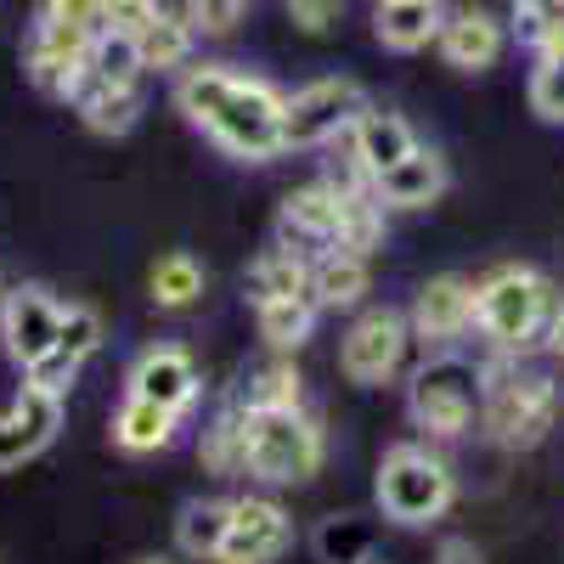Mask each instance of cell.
Returning a JSON list of instances; mask_svg holds the SVG:
<instances>
[{
    "label": "cell",
    "mask_w": 564,
    "mask_h": 564,
    "mask_svg": "<svg viewBox=\"0 0 564 564\" xmlns=\"http://www.w3.org/2000/svg\"><path fill=\"white\" fill-rule=\"evenodd\" d=\"M57 430H63V395L23 384L18 401L0 412V475H12V468L34 463L45 446L57 441Z\"/></svg>",
    "instance_id": "12"
},
{
    "label": "cell",
    "mask_w": 564,
    "mask_h": 564,
    "mask_svg": "<svg viewBox=\"0 0 564 564\" xmlns=\"http://www.w3.org/2000/svg\"><path fill=\"white\" fill-rule=\"evenodd\" d=\"M102 339H108V327H102V311H97V305H63L57 350H63L74 367H85L90 356H97V350H102Z\"/></svg>",
    "instance_id": "33"
},
{
    "label": "cell",
    "mask_w": 564,
    "mask_h": 564,
    "mask_svg": "<svg viewBox=\"0 0 564 564\" xmlns=\"http://www.w3.org/2000/svg\"><path fill=\"white\" fill-rule=\"evenodd\" d=\"M175 108L231 159L265 164L282 153V108H289V97L254 74H238L226 63H198L181 74Z\"/></svg>",
    "instance_id": "1"
},
{
    "label": "cell",
    "mask_w": 564,
    "mask_h": 564,
    "mask_svg": "<svg viewBox=\"0 0 564 564\" xmlns=\"http://www.w3.org/2000/svg\"><path fill=\"white\" fill-rule=\"evenodd\" d=\"M435 564H486V553L468 542V536H446V542L435 547Z\"/></svg>",
    "instance_id": "38"
},
{
    "label": "cell",
    "mask_w": 564,
    "mask_h": 564,
    "mask_svg": "<svg viewBox=\"0 0 564 564\" xmlns=\"http://www.w3.org/2000/svg\"><path fill=\"white\" fill-rule=\"evenodd\" d=\"M513 34L536 57H564V0H513Z\"/></svg>",
    "instance_id": "28"
},
{
    "label": "cell",
    "mask_w": 564,
    "mask_h": 564,
    "mask_svg": "<svg viewBox=\"0 0 564 564\" xmlns=\"http://www.w3.org/2000/svg\"><path fill=\"white\" fill-rule=\"evenodd\" d=\"M339 12H345V0H289V18L305 34H327L339 23Z\"/></svg>",
    "instance_id": "37"
},
{
    "label": "cell",
    "mask_w": 564,
    "mask_h": 564,
    "mask_svg": "<svg viewBox=\"0 0 564 564\" xmlns=\"http://www.w3.org/2000/svg\"><path fill=\"white\" fill-rule=\"evenodd\" d=\"M345 231V193L334 181H311L294 186L276 209V249H294L305 260H316L322 249H334Z\"/></svg>",
    "instance_id": "10"
},
{
    "label": "cell",
    "mask_w": 564,
    "mask_h": 564,
    "mask_svg": "<svg viewBox=\"0 0 564 564\" xmlns=\"http://www.w3.org/2000/svg\"><path fill=\"white\" fill-rule=\"evenodd\" d=\"M547 350L564 361V305H558V316H553V334H547Z\"/></svg>",
    "instance_id": "39"
},
{
    "label": "cell",
    "mask_w": 564,
    "mask_h": 564,
    "mask_svg": "<svg viewBox=\"0 0 564 564\" xmlns=\"http://www.w3.org/2000/svg\"><path fill=\"white\" fill-rule=\"evenodd\" d=\"M372 497H379V513L401 531H423L446 520V508L457 502V480L446 457H435L430 446L401 441L379 457V480H372Z\"/></svg>",
    "instance_id": "4"
},
{
    "label": "cell",
    "mask_w": 564,
    "mask_h": 564,
    "mask_svg": "<svg viewBox=\"0 0 564 564\" xmlns=\"http://www.w3.org/2000/svg\"><path fill=\"white\" fill-rule=\"evenodd\" d=\"M74 113L97 130V135H130L141 119V85H97L85 79L74 85Z\"/></svg>",
    "instance_id": "21"
},
{
    "label": "cell",
    "mask_w": 564,
    "mask_h": 564,
    "mask_svg": "<svg viewBox=\"0 0 564 564\" xmlns=\"http://www.w3.org/2000/svg\"><path fill=\"white\" fill-rule=\"evenodd\" d=\"M141 45L135 34H113L102 29L97 40H90V57H85V79H97V85H141Z\"/></svg>",
    "instance_id": "27"
},
{
    "label": "cell",
    "mask_w": 564,
    "mask_h": 564,
    "mask_svg": "<svg viewBox=\"0 0 564 564\" xmlns=\"http://www.w3.org/2000/svg\"><path fill=\"white\" fill-rule=\"evenodd\" d=\"M294 547V520L271 497H243L231 502V531L215 564H276Z\"/></svg>",
    "instance_id": "13"
},
{
    "label": "cell",
    "mask_w": 564,
    "mask_h": 564,
    "mask_svg": "<svg viewBox=\"0 0 564 564\" xmlns=\"http://www.w3.org/2000/svg\"><path fill=\"white\" fill-rule=\"evenodd\" d=\"M553 417H558V384L547 372L520 367V361L480 372V423L497 446H508V452L542 446Z\"/></svg>",
    "instance_id": "3"
},
{
    "label": "cell",
    "mask_w": 564,
    "mask_h": 564,
    "mask_svg": "<svg viewBox=\"0 0 564 564\" xmlns=\"http://www.w3.org/2000/svg\"><path fill=\"white\" fill-rule=\"evenodd\" d=\"M406 327H412V339H430V345L463 339L468 327H475V282L457 276V271L430 276V282L417 289V300H412Z\"/></svg>",
    "instance_id": "14"
},
{
    "label": "cell",
    "mask_w": 564,
    "mask_h": 564,
    "mask_svg": "<svg viewBox=\"0 0 564 564\" xmlns=\"http://www.w3.org/2000/svg\"><path fill=\"white\" fill-rule=\"evenodd\" d=\"M198 457L209 475H243V406H231L209 423L198 441Z\"/></svg>",
    "instance_id": "30"
},
{
    "label": "cell",
    "mask_w": 564,
    "mask_h": 564,
    "mask_svg": "<svg viewBox=\"0 0 564 564\" xmlns=\"http://www.w3.org/2000/svg\"><path fill=\"white\" fill-rule=\"evenodd\" d=\"M322 423L305 406L249 412L243 406V468L265 486H305L322 468Z\"/></svg>",
    "instance_id": "6"
},
{
    "label": "cell",
    "mask_w": 564,
    "mask_h": 564,
    "mask_svg": "<svg viewBox=\"0 0 564 564\" xmlns=\"http://www.w3.org/2000/svg\"><path fill=\"white\" fill-rule=\"evenodd\" d=\"M300 384L305 379H300L294 361H265L243 390V406L249 412H289V406H300Z\"/></svg>",
    "instance_id": "31"
},
{
    "label": "cell",
    "mask_w": 564,
    "mask_h": 564,
    "mask_svg": "<svg viewBox=\"0 0 564 564\" xmlns=\"http://www.w3.org/2000/svg\"><path fill=\"white\" fill-rule=\"evenodd\" d=\"M446 186H452L446 159L435 148H412L395 170H384L379 181H372V193H379L384 209H430V204H441Z\"/></svg>",
    "instance_id": "16"
},
{
    "label": "cell",
    "mask_w": 564,
    "mask_h": 564,
    "mask_svg": "<svg viewBox=\"0 0 564 564\" xmlns=\"http://www.w3.org/2000/svg\"><path fill=\"white\" fill-rule=\"evenodd\" d=\"M148 289H153V305L159 311H186V305H198V294H204V265L186 254V249H175V254L153 260Z\"/></svg>",
    "instance_id": "26"
},
{
    "label": "cell",
    "mask_w": 564,
    "mask_h": 564,
    "mask_svg": "<svg viewBox=\"0 0 564 564\" xmlns=\"http://www.w3.org/2000/svg\"><path fill=\"white\" fill-rule=\"evenodd\" d=\"M367 90L345 74H327V79H311L305 90H294L289 108H282V153H305V148H322L334 135H350V124L367 113Z\"/></svg>",
    "instance_id": "8"
},
{
    "label": "cell",
    "mask_w": 564,
    "mask_h": 564,
    "mask_svg": "<svg viewBox=\"0 0 564 564\" xmlns=\"http://www.w3.org/2000/svg\"><path fill=\"white\" fill-rule=\"evenodd\" d=\"M406 345H412V327H406V316H395V311H361L350 327H345V339H339V367H345V379L350 384H390L395 379V367H401V356H406Z\"/></svg>",
    "instance_id": "9"
},
{
    "label": "cell",
    "mask_w": 564,
    "mask_h": 564,
    "mask_svg": "<svg viewBox=\"0 0 564 564\" xmlns=\"http://www.w3.org/2000/svg\"><path fill=\"white\" fill-rule=\"evenodd\" d=\"M316 327V300L300 294V300H276V305H260V339L271 350H300Z\"/></svg>",
    "instance_id": "29"
},
{
    "label": "cell",
    "mask_w": 564,
    "mask_h": 564,
    "mask_svg": "<svg viewBox=\"0 0 564 564\" xmlns=\"http://www.w3.org/2000/svg\"><path fill=\"white\" fill-rule=\"evenodd\" d=\"M417 148V135L401 113H384V108H367L356 124H350V159L379 181L384 170H395L406 153Z\"/></svg>",
    "instance_id": "19"
},
{
    "label": "cell",
    "mask_w": 564,
    "mask_h": 564,
    "mask_svg": "<svg viewBox=\"0 0 564 564\" xmlns=\"http://www.w3.org/2000/svg\"><path fill=\"white\" fill-rule=\"evenodd\" d=\"M97 29H113V34H148L159 23V0H85Z\"/></svg>",
    "instance_id": "34"
},
{
    "label": "cell",
    "mask_w": 564,
    "mask_h": 564,
    "mask_svg": "<svg viewBox=\"0 0 564 564\" xmlns=\"http://www.w3.org/2000/svg\"><path fill=\"white\" fill-rule=\"evenodd\" d=\"M367 282H372V260L361 249L334 243V249H322L311 260V300H316V311H350V305H361Z\"/></svg>",
    "instance_id": "18"
},
{
    "label": "cell",
    "mask_w": 564,
    "mask_h": 564,
    "mask_svg": "<svg viewBox=\"0 0 564 564\" xmlns=\"http://www.w3.org/2000/svg\"><path fill=\"white\" fill-rule=\"evenodd\" d=\"M372 542H379V531H372V520H361V513H327L311 536L322 564H367Z\"/></svg>",
    "instance_id": "25"
},
{
    "label": "cell",
    "mask_w": 564,
    "mask_h": 564,
    "mask_svg": "<svg viewBox=\"0 0 564 564\" xmlns=\"http://www.w3.org/2000/svg\"><path fill=\"white\" fill-rule=\"evenodd\" d=\"M531 113L547 124H564V57H536L531 74Z\"/></svg>",
    "instance_id": "35"
},
{
    "label": "cell",
    "mask_w": 564,
    "mask_h": 564,
    "mask_svg": "<svg viewBox=\"0 0 564 564\" xmlns=\"http://www.w3.org/2000/svg\"><path fill=\"white\" fill-rule=\"evenodd\" d=\"M141 564H170V558H141Z\"/></svg>",
    "instance_id": "41"
},
{
    "label": "cell",
    "mask_w": 564,
    "mask_h": 564,
    "mask_svg": "<svg viewBox=\"0 0 564 564\" xmlns=\"http://www.w3.org/2000/svg\"><path fill=\"white\" fill-rule=\"evenodd\" d=\"M7 294H12V289H7V282H0V305H7Z\"/></svg>",
    "instance_id": "40"
},
{
    "label": "cell",
    "mask_w": 564,
    "mask_h": 564,
    "mask_svg": "<svg viewBox=\"0 0 564 564\" xmlns=\"http://www.w3.org/2000/svg\"><path fill=\"white\" fill-rule=\"evenodd\" d=\"M198 361L186 356L181 345H153V350H141L135 356V367H130V395H141V401H153V406H164V412H186L198 401Z\"/></svg>",
    "instance_id": "15"
},
{
    "label": "cell",
    "mask_w": 564,
    "mask_h": 564,
    "mask_svg": "<svg viewBox=\"0 0 564 564\" xmlns=\"http://www.w3.org/2000/svg\"><path fill=\"white\" fill-rule=\"evenodd\" d=\"M441 0H379V12H372V34L390 52H423L430 40H441Z\"/></svg>",
    "instance_id": "20"
},
{
    "label": "cell",
    "mask_w": 564,
    "mask_h": 564,
    "mask_svg": "<svg viewBox=\"0 0 564 564\" xmlns=\"http://www.w3.org/2000/svg\"><path fill=\"white\" fill-rule=\"evenodd\" d=\"M57 327H63V300L45 282H23L0 305V345L23 372L57 350Z\"/></svg>",
    "instance_id": "11"
},
{
    "label": "cell",
    "mask_w": 564,
    "mask_h": 564,
    "mask_svg": "<svg viewBox=\"0 0 564 564\" xmlns=\"http://www.w3.org/2000/svg\"><path fill=\"white\" fill-rule=\"evenodd\" d=\"M175 412L153 406V401H141V395H124V406L113 412V446L119 452H164L175 441Z\"/></svg>",
    "instance_id": "23"
},
{
    "label": "cell",
    "mask_w": 564,
    "mask_h": 564,
    "mask_svg": "<svg viewBox=\"0 0 564 564\" xmlns=\"http://www.w3.org/2000/svg\"><path fill=\"white\" fill-rule=\"evenodd\" d=\"M97 18L85 0H40V12L29 23V45H23V68L29 79L57 102H74V85L85 74L90 40H97Z\"/></svg>",
    "instance_id": "5"
},
{
    "label": "cell",
    "mask_w": 564,
    "mask_h": 564,
    "mask_svg": "<svg viewBox=\"0 0 564 564\" xmlns=\"http://www.w3.org/2000/svg\"><path fill=\"white\" fill-rule=\"evenodd\" d=\"M558 305H564L558 289L536 265H497L486 282H475V327L502 356H525L547 345Z\"/></svg>",
    "instance_id": "2"
},
{
    "label": "cell",
    "mask_w": 564,
    "mask_h": 564,
    "mask_svg": "<svg viewBox=\"0 0 564 564\" xmlns=\"http://www.w3.org/2000/svg\"><path fill=\"white\" fill-rule=\"evenodd\" d=\"M367 564H379V558H367Z\"/></svg>",
    "instance_id": "42"
},
{
    "label": "cell",
    "mask_w": 564,
    "mask_h": 564,
    "mask_svg": "<svg viewBox=\"0 0 564 564\" xmlns=\"http://www.w3.org/2000/svg\"><path fill=\"white\" fill-rule=\"evenodd\" d=\"M441 57L457 68V74H480L502 57V23L486 12V7H457L446 23H441Z\"/></svg>",
    "instance_id": "17"
},
{
    "label": "cell",
    "mask_w": 564,
    "mask_h": 564,
    "mask_svg": "<svg viewBox=\"0 0 564 564\" xmlns=\"http://www.w3.org/2000/svg\"><path fill=\"white\" fill-rule=\"evenodd\" d=\"M135 45H141V68H181L193 57V23L159 12V23L148 34H135Z\"/></svg>",
    "instance_id": "32"
},
{
    "label": "cell",
    "mask_w": 564,
    "mask_h": 564,
    "mask_svg": "<svg viewBox=\"0 0 564 564\" xmlns=\"http://www.w3.org/2000/svg\"><path fill=\"white\" fill-rule=\"evenodd\" d=\"M243 289H249L254 311H260V305H276V300H300V294H311V260L271 243V249L254 254V265L243 271Z\"/></svg>",
    "instance_id": "22"
},
{
    "label": "cell",
    "mask_w": 564,
    "mask_h": 564,
    "mask_svg": "<svg viewBox=\"0 0 564 564\" xmlns=\"http://www.w3.org/2000/svg\"><path fill=\"white\" fill-rule=\"evenodd\" d=\"M406 412L423 435L435 441H457L468 435V423L480 412V367L463 356H430L412 384H406Z\"/></svg>",
    "instance_id": "7"
},
{
    "label": "cell",
    "mask_w": 564,
    "mask_h": 564,
    "mask_svg": "<svg viewBox=\"0 0 564 564\" xmlns=\"http://www.w3.org/2000/svg\"><path fill=\"white\" fill-rule=\"evenodd\" d=\"M249 0H186V23H193V34H231L238 29Z\"/></svg>",
    "instance_id": "36"
},
{
    "label": "cell",
    "mask_w": 564,
    "mask_h": 564,
    "mask_svg": "<svg viewBox=\"0 0 564 564\" xmlns=\"http://www.w3.org/2000/svg\"><path fill=\"white\" fill-rule=\"evenodd\" d=\"M226 531H231V502H204V497H193L181 513H175V547L186 553V558H220V547H226Z\"/></svg>",
    "instance_id": "24"
}]
</instances>
